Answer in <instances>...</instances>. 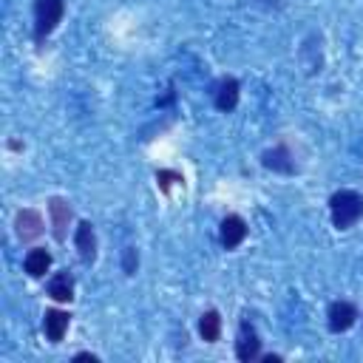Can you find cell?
<instances>
[{"label":"cell","instance_id":"cell-9","mask_svg":"<svg viewBox=\"0 0 363 363\" xmlns=\"http://www.w3.org/2000/svg\"><path fill=\"white\" fill-rule=\"evenodd\" d=\"M68 323H71V315L62 312V309H48L45 318H43V332L51 343H60L68 332Z\"/></svg>","mask_w":363,"mask_h":363},{"label":"cell","instance_id":"cell-11","mask_svg":"<svg viewBox=\"0 0 363 363\" xmlns=\"http://www.w3.org/2000/svg\"><path fill=\"white\" fill-rule=\"evenodd\" d=\"M238 105V82L233 79V77H227V79H221L218 82V91H216V108L218 111H233Z\"/></svg>","mask_w":363,"mask_h":363},{"label":"cell","instance_id":"cell-16","mask_svg":"<svg viewBox=\"0 0 363 363\" xmlns=\"http://www.w3.org/2000/svg\"><path fill=\"white\" fill-rule=\"evenodd\" d=\"M136 267H139V255H136V250H133V247H128V250H125V255H122V269H125L128 275H133V272H136Z\"/></svg>","mask_w":363,"mask_h":363},{"label":"cell","instance_id":"cell-5","mask_svg":"<svg viewBox=\"0 0 363 363\" xmlns=\"http://www.w3.org/2000/svg\"><path fill=\"white\" fill-rule=\"evenodd\" d=\"M218 238H221V247L224 250H235L244 238H247V221L235 213L224 216L221 218V230H218Z\"/></svg>","mask_w":363,"mask_h":363},{"label":"cell","instance_id":"cell-1","mask_svg":"<svg viewBox=\"0 0 363 363\" xmlns=\"http://www.w3.org/2000/svg\"><path fill=\"white\" fill-rule=\"evenodd\" d=\"M329 216L337 230H349L363 218V196L357 190H337L329 199Z\"/></svg>","mask_w":363,"mask_h":363},{"label":"cell","instance_id":"cell-4","mask_svg":"<svg viewBox=\"0 0 363 363\" xmlns=\"http://www.w3.org/2000/svg\"><path fill=\"white\" fill-rule=\"evenodd\" d=\"M43 216L37 213V210H31V207H26V210H20L17 216H14V230H17V238L20 241H34V238H40L43 235Z\"/></svg>","mask_w":363,"mask_h":363},{"label":"cell","instance_id":"cell-6","mask_svg":"<svg viewBox=\"0 0 363 363\" xmlns=\"http://www.w3.org/2000/svg\"><path fill=\"white\" fill-rule=\"evenodd\" d=\"M74 247L79 252V258L85 264H91L96 258V233H94V224L91 221H79L77 230H74Z\"/></svg>","mask_w":363,"mask_h":363},{"label":"cell","instance_id":"cell-10","mask_svg":"<svg viewBox=\"0 0 363 363\" xmlns=\"http://www.w3.org/2000/svg\"><path fill=\"white\" fill-rule=\"evenodd\" d=\"M261 162H264V167L267 170H275V173H295V159H292V153L284 147V145H278V147H272V150H267L264 156H261Z\"/></svg>","mask_w":363,"mask_h":363},{"label":"cell","instance_id":"cell-17","mask_svg":"<svg viewBox=\"0 0 363 363\" xmlns=\"http://www.w3.org/2000/svg\"><path fill=\"white\" fill-rule=\"evenodd\" d=\"M77 360H91V363H96V354H91V352H79Z\"/></svg>","mask_w":363,"mask_h":363},{"label":"cell","instance_id":"cell-15","mask_svg":"<svg viewBox=\"0 0 363 363\" xmlns=\"http://www.w3.org/2000/svg\"><path fill=\"white\" fill-rule=\"evenodd\" d=\"M156 179H159V187H162L164 193L170 190V184H173V182H179V184L184 182V179H182V173H173V170H159V173H156Z\"/></svg>","mask_w":363,"mask_h":363},{"label":"cell","instance_id":"cell-8","mask_svg":"<svg viewBox=\"0 0 363 363\" xmlns=\"http://www.w3.org/2000/svg\"><path fill=\"white\" fill-rule=\"evenodd\" d=\"M48 213H51V227H54V238L62 241L68 233V221H71V204L65 199H48Z\"/></svg>","mask_w":363,"mask_h":363},{"label":"cell","instance_id":"cell-3","mask_svg":"<svg viewBox=\"0 0 363 363\" xmlns=\"http://www.w3.org/2000/svg\"><path fill=\"white\" fill-rule=\"evenodd\" d=\"M326 318H329V329L332 332H346V329H352L357 323L360 312H357V306L352 301H335V303H329Z\"/></svg>","mask_w":363,"mask_h":363},{"label":"cell","instance_id":"cell-12","mask_svg":"<svg viewBox=\"0 0 363 363\" xmlns=\"http://www.w3.org/2000/svg\"><path fill=\"white\" fill-rule=\"evenodd\" d=\"M23 267H26V272H28L31 278H43V275L48 272V267H51V252H48V250H31V252L26 255Z\"/></svg>","mask_w":363,"mask_h":363},{"label":"cell","instance_id":"cell-14","mask_svg":"<svg viewBox=\"0 0 363 363\" xmlns=\"http://www.w3.org/2000/svg\"><path fill=\"white\" fill-rule=\"evenodd\" d=\"M199 335H201V340H207V343H216V340H218V335H221V315H218L216 309H207V312L201 315V320H199Z\"/></svg>","mask_w":363,"mask_h":363},{"label":"cell","instance_id":"cell-18","mask_svg":"<svg viewBox=\"0 0 363 363\" xmlns=\"http://www.w3.org/2000/svg\"><path fill=\"white\" fill-rule=\"evenodd\" d=\"M261 360H264V363H278V360H281V354H264Z\"/></svg>","mask_w":363,"mask_h":363},{"label":"cell","instance_id":"cell-7","mask_svg":"<svg viewBox=\"0 0 363 363\" xmlns=\"http://www.w3.org/2000/svg\"><path fill=\"white\" fill-rule=\"evenodd\" d=\"M235 357L244 360V363L261 357V340H258V335L250 323H241V332H238V340H235Z\"/></svg>","mask_w":363,"mask_h":363},{"label":"cell","instance_id":"cell-2","mask_svg":"<svg viewBox=\"0 0 363 363\" xmlns=\"http://www.w3.org/2000/svg\"><path fill=\"white\" fill-rule=\"evenodd\" d=\"M65 14V0H34V37L43 43L62 20Z\"/></svg>","mask_w":363,"mask_h":363},{"label":"cell","instance_id":"cell-13","mask_svg":"<svg viewBox=\"0 0 363 363\" xmlns=\"http://www.w3.org/2000/svg\"><path fill=\"white\" fill-rule=\"evenodd\" d=\"M48 295H51L54 301H60V303L71 301V298H74V281H71V275H68V272H57V275L48 281Z\"/></svg>","mask_w":363,"mask_h":363}]
</instances>
